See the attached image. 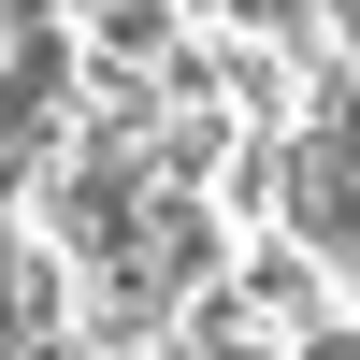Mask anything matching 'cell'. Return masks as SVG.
Wrapping results in <instances>:
<instances>
[{"label": "cell", "instance_id": "1", "mask_svg": "<svg viewBox=\"0 0 360 360\" xmlns=\"http://www.w3.org/2000/svg\"><path fill=\"white\" fill-rule=\"evenodd\" d=\"M274 360H360V303H317L303 332H274Z\"/></svg>", "mask_w": 360, "mask_h": 360}]
</instances>
